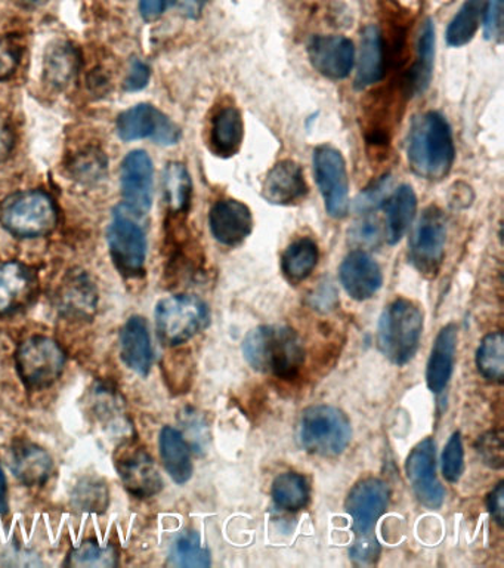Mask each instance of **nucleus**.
Wrapping results in <instances>:
<instances>
[{
  "mask_svg": "<svg viewBox=\"0 0 504 568\" xmlns=\"http://www.w3.org/2000/svg\"><path fill=\"white\" fill-rule=\"evenodd\" d=\"M179 8L189 18H198L205 10L207 0H177Z\"/></svg>",
  "mask_w": 504,
  "mask_h": 568,
  "instance_id": "8fccbe9b",
  "label": "nucleus"
},
{
  "mask_svg": "<svg viewBox=\"0 0 504 568\" xmlns=\"http://www.w3.org/2000/svg\"><path fill=\"white\" fill-rule=\"evenodd\" d=\"M65 306L75 308L76 311L92 310L95 306V292L87 277H73L70 283L64 287L63 296Z\"/></svg>",
  "mask_w": 504,
  "mask_h": 568,
  "instance_id": "58836bf2",
  "label": "nucleus"
},
{
  "mask_svg": "<svg viewBox=\"0 0 504 568\" xmlns=\"http://www.w3.org/2000/svg\"><path fill=\"white\" fill-rule=\"evenodd\" d=\"M20 54L15 44L0 40V80L7 79L16 68Z\"/></svg>",
  "mask_w": 504,
  "mask_h": 568,
  "instance_id": "49530a36",
  "label": "nucleus"
},
{
  "mask_svg": "<svg viewBox=\"0 0 504 568\" xmlns=\"http://www.w3.org/2000/svg\"><path fill=\"white\" fill-rule=\"evenodd\" d=\"M8 511V487L5 474H3L2 466H0V514H5Z\"/></svg>",
  "mask_w": 504,
  "mask_h": 568,
  "instance_id": "3c124183",
  "label": "nucleus"
},
{
  "mask_svg": "<svg viewBox=\"0 0 504 568\" xmlns=\"http://www.w3.org/2000/svg\"><path fill=\"white\" fill-rule=\"evenodd\" d=\"M244 138L242 113L233 105L219 109L211 120V152L221 157H231L238 153Z\"/></svg>",
  "mask_w": 504,
  "mask_h": 568,
  "instance_id": "b1692460",
  "label": "nucleus"
},
{
  "mask_svg": "<svg viewBox=\"0 0 504 568\" xmlns=\"http://www.w3.org/2000/svg\"><path fill=\"white\" fill-rule=\"evenodd\" d=\"M169 563L175 567H209L210 554L203 546L201 535L189 531L178 535L170 550Z\"/></svg>",
  "mask_w": 504,
  "mask_h": 568,
  "instance_id": "f704fd0d",
  "label": "nucleus"
},
{
  "mask_svg": "<svg viewBox=\"0 0 504 568\" xmlns=\"http://www.w3.org/2000/svg\"><path fill=\"white\" fill-rule=\"evenodd\" d=\"M191 178L182 164H169L163 173V190L166 203L173 212H182L189 206L191 197Z\"/></svg>",
  "mask_w": 504,
  "mask_h": 568,
  "instance_id": "473e14b6",
  "label": "nucleus"
},
{
  "mask_svg": "<svg viewBox=\"0 0 504 568\" xmlns=\"http://www.w3.org/2000/svg\"><path fill=\"white\" fill-rule=\"evenodd\" d=\"M442 474L445 480L457 482L465 470V450H463L461 433H454L442 452Z\"/></svg>",
  "mask_w": 504,
  "mask_h": 568,
  "instance_id": "4c0bfd02",
  "label": "nucleus"
},
{
  "mask_svg": "<svg viewBox=\"0 0 504 568\" xmlns=\"http://www.w3.org/2000/svg\"><path fill=\"white\" fill-rule=\"evenodd\" d=\"M479 454L486 461V464L493 466V468H502L503 465V444L502 436L497 433L487 434L479 440Z\"/></svg>",
  "mask_w": 504,
  "mask_h": 568,
  "instance_id": "79ce46f5",
  "label": "nucleus"
},
{
  "mask_svg": "<svg viewBox=\"0 0 504 568\" xmlns=\"http://www.w3.org/2000/svg\"><path fill=\"white\" fill-rule=\"evenodd\" d=\"M272 499L280 509L296 513L309 502V486L303 476L284 473L272 482Z\"/></svg>",
  "mask_w": 504,
  "mask_h": 568,
  "instance_id": "7c9ffc66",
  "label": "nucleus"
},
{
  "mask_svg": "<svg viewBox=\"0 0 504 568\" xmlns=\"http://www.w3.org/2000/svg\"><path fill=\"white\" fill-rule=\"evenodd\" d=\"M385 237L389 245H397L412 225L417 210L416 193L410 185H401L385 202Z\"/></svg>",
  "mask_w": 504,
  "mask_h": 568,
  "instance_id": "393cba45",
  "label": "nucleus"
},
{
  "mask_svg": "<svg viewBox=\"0 0 504 568\" xmlns=\"http://www.w3.org/2000/svg\"><path fill=\"white\" fill-rule=\"evenodd\" d=\"M51 457L38 446L22 443L12 450L11 469L23 485H42L51 474Z\"/></svg>",
  "mask_w": 504,
  "mask_h": 568,
  "instance_id": "bb28decb",
  "label": "nucleus"
},
{
  "mask_svg": "<svg viewBox=\"0 0 504 568\" xmlns=\"http://www.w3.org/2000/svg\"><path fill=\"white\" fill-rule=\"evenodd\" d=\"M38 275L30 267L11 261L0 266V314L22 310L35 298Z\"/></svg>",
  "mask_w": 504,
  "mask_h": 568,
  "instance_id": "a211bd4d",
  "label": "nucleus"
},
{
  "mask_svg": "<svg viewBox=\"0 0 504 568\" xmlns=\"http://www.w3.org/2000/svg\"><path fill=\"white\" fill-rule=\"evenodd\" d=\"M455 351H457V327L449 324L439 332L430 351L426 384L430 391L439 393L449 385L454 371Z\"/></svg>",
  "mask_w": 504,
  "mask_h": 568,
  "instance_id": "4be33fe9",
  "label": "nucleus"
},
{
  "mask_svg": "<svg viewBox=\"0 0 504 568\" xmlns=\"http://www.w3.org/2000/svg\"><path fill=\"white\" fill-rule=\"evenodd\" d=\"M339 277L344 289L356 301L373 298L384 283L379 263L364 250H353L344 259Z\"/></svg>",
  "mask_w": 504,
  "mask_h": 568,
  "instance_id": "f3484780",
  "label": "nucleus"
},
{
  "mask_svg": "<svg viewBox=\"0 0 504 568\" xmlns=\"http://www.w3.org/2000/svg\"><path fill=\"white\" fill-rule=\"evenodd\" d=\"M503 34V0H487L483 12V35L488 40H500Z\"/></svg>",
  "mask_w": 504,
  "mask_h": 568,
  "instance_id": "a19ab883",
  "label": "nucleus"
},
{
  "mask_svg": "<svg viewBox=\"0 0 504 568\" xmlns=\"http://www.w3.org/2000/svg\"><path fill=\"white\" fill-rule=\"evenodd\" d=\"M389 189V177H386V180L377 182L373 189L367 190L364 194H361L360 198L357 201V210L358 212H373L382 205L386 194H388Z\"/></svg>",
  "mask_w": 504,
  "mask_h": 568,
  "instance_id": "c03bdc74",
  "label": "nucleus"
},
{
  "mask_svg": "<svg viewBox=\"0 0 504 568\" xmlns=\"http://www.w3.org/2000/svg\"><path fill=\"white\" fill-rule=\"evenodd\" d=\"M298 438L308 453L323 457L339 456L351 443V422L333 405H311L300 416Z\"/></svg>",
  "mask_w": 504,
  "mask_h": 568,
  "instance_id": "20e7f679",
  "label": "nucleus"
},
{
  "mask_svg": "<svg viewBox=\"0 0 504 568\" xmlns=\"http://www.w3.org/2000/svg\"><path fill=\"white\" fill-rule=\"evenodd\" d=\"M16 371L30 389L51 387L65 366V354L54 339L33 336L20 345L15 354Z\"/></svg>",
  "mask_w": 504,
  "mask_h": 568,
  "instance_id": "0eeeda50",
  "label": "nucleus"
},
{
  "mask_svg": "<svg viewBox=\"0 0 504 568\" xmlns=\"http://www.w3.org/2000/svg\"><path fill=\"white\" fill-rule=\"evenodd\" d=\"M308 56L312 67L332 80L348 77L356 63L353 43L344 36H315L308 44Z\"/></svg>",
  "mask_w": 504,
  "mask_h": 568,
  "instance_id": "2eb2a0df",
  "label": "nucleus"
},
{
  "mask_svg": "<svg viewBox=\"0 0 504 568\" xmlns=\"http://www.w3.org/2000/svg\"><path fill=\"white\" fill-rule=\"evenodd\" d=\"M154 168L148 154L135 150L125 157L120 168V185L124 209L130 217L141 218L153 205Z\"/></svg>",
  "mask_w": 504,
  "mask_h": 568,
  "instance_id": "ddd939ff",
  "label": "nucleus"
},
{
  "mask_svg": "<svg viewBox=\"0 0 504 568\" xmlns=\"http://www.w3.org/2000/svg\"><path fill=\"white\" fill-rule=\"evenodd\" d=\"M243 356L256 372L292 379L305 363L302 339L287 326H259L243 340Z\"/></svg>",
  "mask_w": 504,
  "mask_h": 568,
  "instance_id": "f03ea898",
  "label": "nucleus"
},
{
  "mask_svg": "<svg viewBox=\"0 0 504 568\" xmlns=\"http://www.w3.org/2000/svg\"><path fill=\"white\" fill-rule=\"evenodd\" d=\"M170 0H140V11L145 22H156L168 10Z\"/></svg>",
  "mask_w": 504,
  "mask_h": 568,
  "instance_id": "de8ad7c7",
  "label": "nucleus"
},
{
  "mask_svg": "<svg viewBox=\"0 0 504 568\" xmlns=\"http://www.w3.org/2000/svg\"><path fill=\"white\" fill-rule=\"evenodd\" d=\"M150 76H152V72H150V67L146 66L145 63H142V61L138 60L133 61L128 76H126L125 79L126 91H141V89H144L146 85H148Z\"/></svg>",
  "mask_w": 504,
  "mask_h": 568,
  "instance_id": "a18cd8bd",
  "label": "nucleus"
},
{
  "mask_svg": "<svg viewBox=\"0 0 504 568\" xmlns=\"http://www.w3.org/2000/svg\"><path fill=\"white\" fill-rule=\"evenodd\" d=\"M405 474L423 506L428 509L441 508L445 490L437 477V450L432 438H425L412 450L406 457Z\"/></svg>",
  "mask_w": 504,
  "mask_h": 568,
  "instance_id": "4468645a",
  "label": "nucleus"
},
{
  "mask_svg": "<svg viewBox=\"0 0 504 568\" xmlns=\"http://www.w3.org/2000/svg\"><path fill=\"white\" fill-rule=\"evenodd\" d=\"M156 326L161 343L177 347L201 334L209 324V308L193 295H175L157 304Z\"/></svg>",
  "mask_w": 504,
  "mask_h": 568,
  "instance_id": "423d86ee",
  "label": "nucleus"
},
{
  "mask_svg": "<svg viewBox=\"0 0 504 568\" xmlns=\"http://www.w3.org/2000/svg\"><path fill=\"white\" fill-rule=\"evenodd\" d=\"M117 469L126 489L133 496L152 498L161 489V478L152 457L141 450L126 453Z\"/></svg>",
  "mask_w": 504,
  "mask_h": 568,
  "instance_id": "412c9836",
  "label": "nucleus"
},
{
  "mask_svg": "<svg viewBox=\"0 0 504 568\" xmlns=\"http://www.w3.org/2000/svg\"><path fill=\"white\" fill-rule=\"evenodd\" d=\"M67 564L72 567H116L117 552L112 546H101L100 543L89 541L73 550Z\"/></svg>",
  "mask_w": 504,
  "mask_h": 568,
  "instance_id": "c9c22d12",
  "label": "nucleus"
},
{
  "mask_svg": "<svg viewBox=\"0 0 504 568\" xmlns=\"http://www.w3.org/2000/svg\"><path fill=\"white\" fill-rule=\"evenodd\" d=\"M77 70L79 54L70 43L56 42L48 48L43 61V75L52 88H67L75 80Z\"/></svg>",
  "mask_w": 504,
  "mask_h": 568,
  "instance_id": "cd10ccee",
  "label": "nucleus"
},
{
  "mask_svg": "<svg viewBox=\"0 0 504 568\" xmlns=\"http://www.w3.org/2000/svg\"><path fill=\"white\" fill-rule=\"evenodd\" d=\"M406 159L413 172L425 180L441 181L449 176L455 149L450 126L439 113L414 117L406 135Z\"/></svg>",
  "mask_w": 504,
  "mask_h": 568,
  "instance_id": "f257e3e1",
  "label": "nucleus"
},
{
  "mask_svg": "<svg viewBox=\"0 0 504 568\" xmlns=\"http://www.w3.org/2000/svg\"><path fill=\"white\" fill-rule=\"evenodd\" d=\"M160 456L163 465L177 485H185L193 477V462L185 438L172 426L160 433Z\"/></svg>",
  "mask_w": 504,
  "mask_h": 568,
  "instance_id": "a878e982",
  "label": "nucleus"
},
{
  "mask_svg": "<svg viewBox=\"0 0 504 568\" xmlns=\"http://www.w3.org/2000/svg\"><path fill=\"white\" fill-rule=\"evenodd\" d=\"M351 238L358 246H376L382 238V230L379 222L373 221V219H365L353 227L351 231Z\"/></svg>",
  "mask_w": 504,
  "mask_h": 568,
  "instance_id": "37998d69",
  "label": "nucleus"
},
{
  "mask_svg": "<svg viewBox=\"0 0 504 568\" xmlns=\"http://www.w3.org/2000/svg\"><path fill=\"white\" fill-rule=\"evenodd\" d=\"M487 0H465L461 10L451 20L447 28V43L450 47L461 48L469 43L481 26Z\"/></svg>",
  "mask_w": 504,
  "mask_h": 568,
  "instance_id": "c756f323",
  "label": "nucleus"
},
{
  "mask_svg": "<svg viewBox=\"0 0 504 568\" xmlns=\"http://www.w3.org/2000/svg\"><path fill=\"white\" fill-rule=\"evenodd\" d=\"M314 173L323 196L325 210L331 217L340 219L349 214V180L347 164L339 150L321 145L314 150Z\"/></svg>",
  "mask_w": 504,
  "mask_h": 568,
  "instance_id": "1a4fd4ad",
  "label": "nucleus"
},
{
  "mask_svg": "<svg viewBox=\"0 0 504 568\" xmlns=\"http://www.w3.org/2000/svg\"><path fill=\"white\" fill-rule=\"evenodd\" d=\"M423 324V311L416 302L404 298L390 302L382 312L377 326L382 354L397 366L412 361L421 345Z\"/></svg>",
  "mask_w": 504,
  "mask_h": 568,
  "instance_id": "7ed1b4c3",
  "label": "nucleus"
},
{
  "mask_svg": "<svg viewBox=\"0 0 504 568\" xmlns=\"http://www.w3.org/2000/svg\"><path fill=\"white\" fill-rule=\"evenodd\" d=\"M117 133L126 142L153 140L160 145H175L181 140V129L160 109L140 104L117 117Z\"/></svg>",
  "mask_w": 504,
  "mask_h": 568,
  "instance_id": "f8f14e48",
  "label": "nucleus"
},
{
  "mask_svg": "<svg viewBox=\"0 0 504 568\" xmlns=\"http://www.w3.org/2000/svg\"><path fill=\"white\" fill-rule=\"evenodd\" d=\"M108 162L105 159L103 153L91 150L77 154L76 159L73 160L72 173L76 180L81 182H96L107 172Z\"/></svg>",
  "mask_w": 504,
  "mask_h": 568,
  "instance_id": "e433bc0d",
  "label": "nucleus"
},
{
  "mask_svg": "<svg viewBox=\"0 0 504 568\" xmlns=\"http://www.w3.org/2000/svg\"><path fill=\"white\" fill-rule=\"evenodd\" d=\"M107 498L104 485H98V482H85L77 487L75 494L77 505L87 511L104 509L107 506Z\"/></svg>",
  "mask_w": 504,
  "mask_h": 568,
  "instance_id": "ea45409f",
  "label": "nucleus"
},
{
  "mask_svg": "<svg viewBox=\"0 0 504 568\" xmlns=\"http://www.w3.org/2000/svg\"><path fill=\"white\" fill-rule=\"evenodd\" d=\"M263 198L272 205L288 206L303 201L308 184L303 170L296 162H279L268 172L262 185Z\"/></svg>",
  "mask_w": 504,
  "mask_h": 568,
  "instance_id": "6ab92c4d",
  "label": "nucleus"
},
{
  "mask_svg": "<svg viewBox=\"0 0 504 568\" xmlns=\"http://www.w3.org/2000/svg\"><path fill=\"white\" fill-rule=\"evenodd\" d=\"M209 227L215 241L234 247L249 237L254 230V217L244 203L225 198L215 203L210 209Z\"/></svg>",
  "mask_w": 504,
  "mask_h": 568,
  "instance_id": "dca6fc26",
  "label": "nucleus"
},
{
  "mask_svg": "<svg viewBox=\"0 0 504 568\" xmlns=\"http://www.w3.org/2000/svg\"><path fill=\"white\" fill-rule=\"evenodd\" d=\"M388 503L389 487L384 480L365 478L353 486L345 508L352 517L356 542L376 541L373 535L374 527L388 509Z\"/></svg>",
  "mask_w": 504,
  "mask_h": 568,
  "instance_id": "9b49d317",
  "label": "nucleus"
},
{
  "mask_svg": "<svg viewBox=\"0 0 504 568\" xmlns=\"http://www.w3.org/2000/svg\"><path fill=\"white\" fill-rule=\"evenodd\" d=\"M0 222L16 237H42L59 224V209L49 194L30 190L7 198L0 209Z\"/></svg>",
  "mask_w": 504,
  "mask_h": 568,
  "instance_id": "39448f33",
  "label": "nucleus"
},
{
  "mask_svg": "<svg viewBox=\"0 0 504 568\" xmlns=\"http://www.w3.org/2000/svg\"><path fill=\"white\" fill-rule=\"evenodd\" d=\"M319 246L312 238H299L293 242L283 254L282 270L290 283H302L319 263Z\"/></svg>",
  "mask_w": 504,
  "mask_h": 568,
  "instance_id": "c85d7f7f",
  "label": "nucleus"
},
{
  "mask_svg": "<svg viewBox=\"0 0 504 568\" xmlns=\"http://www.w3.org/2000/svg\"><path fill=\"white\" fill-rule=\"evenodd\" d=\"M28 7H42L44 3H48V0H23Z\"/></svg>",
  "mask_w": 504,
  "mask_h": 568,
  "instance_id": "603ef678",
  "label": "nucleus"
},
{
  "mask_svg": "<svg viewBox=\"0 0 504 568\" xmlns=\"http://www.w3.org/2000/svg\"><path fill=\"white\" fill-rule=\"evenodd\" d=\"M120 356L126 366L146 376L153 366V347L148 326L141 318H130L120 332Z\"/></svg>",
  "mask_w": 504,
  "mask_h": 568,
  "instance_id": "aec40b11",
  "label": "nucleus"
},
{
  "mask_svg": "<svg viewBox=\"0 0 504 568\" xmlns=\"http://www.w3.org/2000/svg\"><path fill=\"white\" fill-rule=\"evenodd\" d=\"M384 73V39H382L380 28L367 26L361 34L356 87L358 89L372 87V85L379 82Z\"/></svg>",
  "mask_w": 504,
  "mask_h": 568,
  "instance_id": "5701e85b",
  "label": "nucleus"
},
{
  "mask_svg": "<svg viewBox=\"0 0 504 568\" xmlns=\"http://www.w3.org/2000/svg\"><path fill=\"white\" fill-rule=\"evenodd\" d=\"M447 219L437 206L423 210L410 237V261L418 273L434 277L444 259Z\"/></svg>",
  "mask_w": 504,
  "mask_h": 568,
  "instance_id": "6e6552de",
  "label": "nucleus"
},
{
  "mask_svg": "<svg viewBox=\"0 0 504 568\" xmlns=\"http://www.w3.org/2000/svg\"><path fill=\"white\" fill-rule=\"evenodd\" d=\"M503 501L504 485L503 482H499L493 492L490 493V496H488L487 501L488 511H490L491 517L494 518V521L497 522L499 526L503 525Z\"/></svg>",
  "mask_w": 504,
  "mask_h": 568,
  "instance_id": "09e8293b",
  "label": "nucleus"
},
{
  "mask_svg": "<svg viewBox=\"0 0 504 568\" xmlns=\"http://www.w3.org/2000/svg\"><path fill=\"white\" fill-rule=\"evenodd\" d=\"M435 56V27L432 20H426L421 28V36L417 42V61L413 68L412 91L423 93L428 89L430 79H432Z\"/></svg>",
  "mask_w": 504,
  "mask_h": 568,
  "instance_id": "2f4dec72",
  "label": "nucleus"
},
{
  "mask_svg": "<svg viewBox=\"0 0 504 568\" xmlns=\"http://www.w3.org/2000/svg\"><path fill=\"white\" fill-rule=\"evenodd\" d=\"M477 366L486 379L502 383L504 376V338L502 332L487 335L477 352Z\"/></svg>",
  "mask_w": 504,
  "mask_h": 568,
  "instance_id": "72a5a7b5",
  "label": "nucleus"
},
{
  "mask_svg": "<svg viewBox=\"0 0 504 568\" xmlns=\"http://www.w3.org/2000/svg\"><path fill=\"white\" fill-rule=\"evenodd\" d=\"M107 241L114 266L128 277L140 275L145 266L146 241L144 231L124 209L114 214Z\"/></svg>",
  "mask_w": 504,
  "mask_h": 568,
  "instance_id": "9d476101",
  "label": "nucleus"
}]
</instances>
